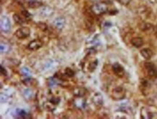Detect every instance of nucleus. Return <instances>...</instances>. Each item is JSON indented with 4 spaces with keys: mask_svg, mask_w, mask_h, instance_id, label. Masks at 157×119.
<instances>
[{
    "mask_svg": "<svg viewBox=\"0 0 157 119\" xmlns=\"http://www.w3.org/2000/svg\"><path fill=\"white\" fill-rule=\"evenodd\" d=\"M93 13L97 15H100L106 13L108 10V6L105 3L99 2L94 4L91 7Z\"/></svg>",
    "mask_w": 157,
    "mask_h": 119,
    "instance_id": "obj_1",
    "label": "nucleus"
},
{
    "mask_svg": "<svg viewBox=\"0 0 157 119\" xmlns=\"http://www.w3.org/2000/svg\"><path fill=\"white\" fill-rule=\"evenodd\" d=\"M30 30L28 27H21L15 31V35L20 39H25L30 36Z\"/></svg>",
    "mask_w": 157,
    "mask_h": 119,
    "instance_id": "obj_2",
    "label": "nucleus"
},
{
    "mask_svg": "<svg viewBox=\"0 0 157 119\" xmlns=\"http://www.w3.org/2000/svg\"><path fill=\"white\" fill-rule=\"evenodd\" d=\"M145 68H146L149 77L151 79H157V69L152 62H146Z\"/></svg>",
    "mask_w": 157,
    "mask_h": 119,
    "instance_id": "obj_3",
    "label": "nucleus"
},
{
    "mask_svg": "<svg viewBox=\"0 0 157 119\" xmlns=\"http://www.w3.org/2000/svg\"><path fill=\"white\" fill-rule=\"evenodd\" d=\"M112 97L116 100H122L125 97V90L123 86H117L113 90Z\"/></svg>",
    "mask_w": 157,
    "mask_h": 119,
    "instance_id": "obj_4",
    "label": "nucleus"
},
{
    "mask_svg": "<svg viewBox=\"0 0 157 119\" xmlns=\"http://www.w3.org/2000/svg\"><path fill=\"white\" fill-rule=\"evenodd\" d=\"M11 28V23L10 19L6 16H2L1 18V30L4 32H8Z\"/></svg>",
    "mask_w": 157,
    "mask_h": 119,
    "instance_id": "obj_5",
    "label": "nucleus"
},
{
    "mask_svg": "<svg viewBox=\"0 0 157 119\" xmlns=\"http://www.w3.org/2000/svg\"><path fill=\"white\" fill-rule=\"evenodd\" d=\"M92 101L96 107H101L103 104V96L99 92H96L94 94L92 97Z\"/></svg>",
    "mask_w": 157,
    "mask_h": 119,
    "instance_id": "obj_6",
    "label": "nucleus"
},
{
    "mask_svg": "<svg viewBox=\"0 0 157 119\" xmlns=\"http://www.w3.org/2000/svg\"><path fill=\"white\" fill-rule=\"evenodd\" d=\"M20 3L23 4L24 2L27 3L28 6L30 8H37L42 4L40 0H20Z\"/></svg>",
    "mask_w": 157,
    "mask_h": 119,
    "instance_id": "obj_7",
    "label": "nucleus"
},
{
    "mask_svg": "<svg viewBox=\"0 0 157 119\" xmlns=\"http://www.w3.org/2000/svg\"><path fill=\"white\" fill-rule=\"evenodd\" d=\"M112 70H113L114 74L117 75V76H120L121 77V76H123L124 75V68H123V67L120 64L117 63V62H116V63H114L112 65Z\"/></svg>",
    "mask_w": 157,
    "mask_h": 119,
    "instance_id": "obj_8",
    "label": "nucleus"
},
{
    "mask_svg": "<svg viewBox=\"0 0 157 119\" xmlns=\"http://www.w3.org/2000/svg\"><path fill=\"white\" fill-rule=\"evenodd\" d=\"M53 24H54V26L57 29L62 30V28H64V26H65V19L64 18H62V17H59V18H56V19L54 20Z\"/></svg>",
    "mask_w": 157,
    "mask_h": 119,
    "instance_id": "obj_9",
    "label": "nucleus"
},
{
    "mask_svg": "<svg viewBox=\"0 0 157 119\" xmlns=\"http://www.w3.org/2000/svg\"><path fill=\"white\" fill-rule=\"evenodd\" d=\"M42 47V43L38 39H35V40L32 41L29 43L28 46V48L29 50H33V51H36L38 50L39 49H40Z\"/></svg>",
    "mask_w": 157,
    "mask_h": 119,
    "instance_id": "obj_10",
    "label": "nucleus"
},
{
    "mask_svg": "<svg viewBox=\"0 0 157 119\" xmlns=\"http://www.w3.org/2000/svg\"><path fill=\"white\" fill-rule=\"evenodd\" d=\"M141 55L146 59H150L153 56V52L149 48H144L141 51Z\"/></svg>",
    "mask_w": 157,
    "mask_h": 119,
    "instance_id": "obj_11",
    "label": "nucleus"
},
{
    "mask_svg": "<svg viewBox=\"0 0 157 119\" xmlns=\"http://www.w3.org/2000/svg\"><path fill=\"white\" fill-rule=\"evenodd\" d=\"M86 89L83 87H77L73 90V94L77 97H83L86 95Z\"/></svg>",
    "mask_w": 157,
    "mask_h": 119,
    "instance_id": "obj_12",
    "label": "nucleus"
},
{
    "mask_svg": "<svg viewBox=\"0 0 157 119\" xmlns=\"http://www.w3.org/2000/svg\"><path fill=\"white\" fill-rule=\"evenodd\" d=\"M16 115H18L19 116L20 118H31V116H30V115L28 113L26 112V111L25 110L23 109H17L16 110Z\"/></svg>",
    "mask_w": 157,
    "mask_h": 119,
    "instance_id": "obj_13",
    "label": "nucleus"
},
{
    "mask_svg": "<svg viewBox=\"0 0 157 119\" xmlns=\"http://www.w3.org/2000/svg\"><path fill=\"white\" fill-rule=\"evenodd\" d=\"M131 44L136 48H139L143 45V40L141 37L132 38V40H131Z\"/></svg>",
    "mask_w": 157,
    "mask_h": 119,
    "instance_id": "obj_14",
    "label": "nucleus"
},
{
    "mask_svg": "<svg viewBox=\"0 0 157 119\" xmlns=\"http://www.w3.org/2000/svg\"><path fill=\"white\" fill-rule=\"evenodd\" d=\"M141 118H142L148 119V118H153V117H152V115H153V114H152L151 113L149 110H147L145 108H143L142 109H141Z\"/></svg>",
    "mask_w": 157,
    "mask_h": 119,
    "instance_id": "obj_15",
    "label": "nucleus"
},
{
    "mask_svg": "<svg viewBox=\"0 0 157 119\" xmlns=\"http://www.w3.org/2000/svg\"><path fill=\"white\" fill-rule=\"evenodd\" d=\"M75 105L78 108H83L86 106V101L82 97H77L75 100Z\"/></svg>",
    "mask_w": 157,
    "mask_h": 119,
    "instance_id": "obj_16",
    "label": "nucleus"
},
{
    "mask_svg": "<svg viewBox=\"0 0 157 119\" xmlns=\"http://www.w3.org/2000/svg\"><path fill=\"white\" fill-rule=\"evenodd\" d=\"M0 49H1V53H6L8 52L9 50H10V45H7L6 43H1V45H0Z\"/></svg>",
    "mask_w": 157,
    "mask_h": 119,
    "instance_id": "obj_17",
    "label": "nucleus"
},
{
    "mask_svg": "<svg viewBox=\"0 0 157 119\" xmlns=\"http://www.w3.org/2000/svg\"><path fill=\"white\" fill-rule=\"evenodd\" d=\"M55 106L56 105L52 104V103H51L50 101H49L48 103H46L45 104H44V107H45L46 109L47 110H49V111L54 110L55 109Z\"/></svg>",
    "mask_w": 157,
    "mask_h": 119,
    "instance_id": "obj_18",
    "label": "nucleus"
},
{
    "mask_svg": "<svg viewBox=\"0 0 157 119\" xmlns=\"http://www.w3.org/2000/svg\"><path fill=\"white\" fill-rule=\"evenodd\" d=\"M13 19H14L15 22L17 23L18 24H19V25H22V24H23L24 21L21 18L20 16H19L17 14H15L14 15H13Z\"/></svg>",
    "mask_w": 157,
    "mask_h": 119,
    "instance_id": "obj_19",
    "label": "nucleus"
},
{
    "mask_svg": "<svg viewBox=\"0 0 157 119\" xmlns=\"http://www.w3.org/2000/svg\"><path fill=\"white\" fill-rule=\"evenodd\" d=\"M65 76H67L68 77H73L75 76V72L70 68H67L65 71Z\"/></svg>",
    "mask_w": 157,
    "mask_h": 119,
    "instance_id": "obj_20",
    "label": "nucleus"
},
{
    "mask_svg": "<svg viewBox=\"0 0 157 119\" xmlns=\"http://www.w3.org/2000/svg\"><path fill=\"white\" fill-rule=\"evenodd\" d=\"M97 65H98V60H97V59H96V60H94V62H91V63L90 64L89 67H88V69H89V71H94V69L96 68Z\"/></svg>",
    "mask_w": 157,
    "mask_h": 119,
    "instance_id": "obj_21",
    "label": "nucleus"
},
{
    "mask_svg": "<svg viewBox=\"0 0 157 119\" xmlns=\"http://www.w3.org/2000/svg\"><path fill=\"white\" fill-rule=\"evenodd\" d=\"M22 15H23L24 18L27 20H30L32 18V15L30 14L29 12L27 11V10H23L22 11Z\"/></svg>",
    "mask_w": 157,
    "mask_h": 119,
    "instance_id": "obj_22",
    "label": "nucleus"
},
{
    "mask_svg": "<svg viewBox=\"0 0 157 119\" xmlns=\"http://www.w3.org/2000/svg\"><path fill=\"white\" fill-rule=\"evenodd\" d=\"M32 95H33V92H32V91L30 89H27L24 91V96L26 97V99H30L32 97Z\"/></svg>",
    "mask_w": 157,
    "mask_h": 119,
    "instance_id": "obj_23",
    "label": "nucleus"
},
{
    "mask_svg": "<svg viewBox=\"0 0 157 119\" xmlns=\"http://www.w3.org/2000/svg\"><path fill=\"white\" fill-rule=\"evenodd\" d=\"M49 101L54 105H57L59 103V102H60V99L57 97H52Z\"/></svg>",
    "mask_w": 157,
    "mask_h": 119,
    "instance_id": "obj_24",
    "label": "nucleus"
},
{
    "mask_svg": "<svg viewBox=\"0 0 157 119\" xmlns=\"http://www.w3.org/2000/svg\"><path fill=\"white\" fill-rule=\"evenodd\" d=\"M51 9L50 8L49 10L47 11V10H46V7H44L41 11H42V13H43V15H44V16H46V15H49L50 14H51V12H52V11H51Z\"/></svg>",
    "mask_w": 157,
    "mask_h": 119,
    "instance_id": "obj_25",
    "label": "nucleus"
},
{
    "mask_svg": "<svg viewBox=\"0 0 157 119\" xmlns=\"http://www.w3.org/2000/svg\"><path fill=\"white\" fill-rule=\"evenodd\" d=\"M39 27L40 28L41 30H44V31L47 30V25H46L45 23H40L39 24Z\"/></svg>",
    "mask_w": 157,
    "mask_h": 119,
    "instance_id": "obj_26",
    "label": "nucleus"
},
{
    "mask_svg": "<svg viewBox=\"0 0 157 119\" xmlns=\"http://www.w3.org/2000/svg\"><path fill=\"white\" fill-rule=\"evenodd\" d=\"M21 72L23 73V74L24 75V76H29V74H30V71H29V70L28 68H23L22 70H21Z\"/></svg>",
    "mask_w": 157,
    "mask_h": 119,
    "instance_id": "obj_27",
    "label": "nucleus"
},
{
    "mask_svg": "<svg viewBox=\"0 0 157 119\" xmlns=\"http://www.w3.org/2000/svg\"><path fill=\"white\" fill-rule=\"evenodd\" d=\"M1 74L2 75V76H7V71H6V69L2 65H1Z\"/></svg>",
    "mask_w": 157,
    "mask_h": 119,
    "instance_id": "obj_28",
    "label": "nucleus"
},
{
    "mask_svg": "<svg viewBox=\"0 0 157 119\" xmlns=\"http://www.w3.org/2000/svg\"><path fill=\"white\" fill-rule=\"evenodd\" d=\"M130 0H119V1L123 4H127L130 2Z\"/></svg>",
    "mask_w": 157,
    "mask_h": 119,
    "instance_id": "obj_29",
    "label": "nucleus"
}]
</instances>
